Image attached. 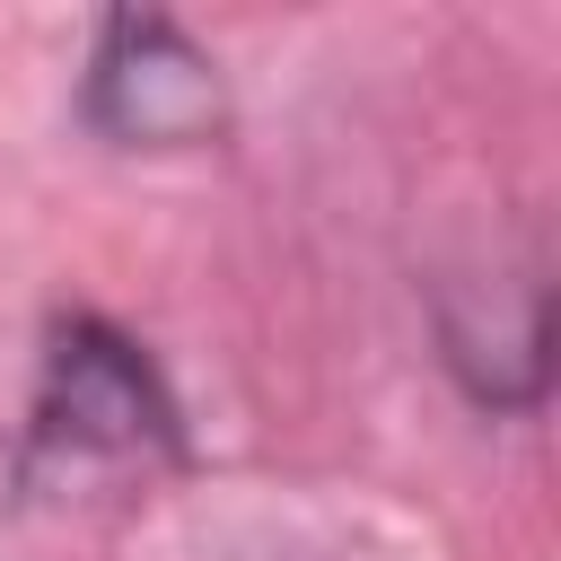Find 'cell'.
I'll use <instances>...</instances> for the list:
<instances>
[{
	"label": "cell",
	"instance_id": "obj_1",
	"mask_svg": "<svg viewBox=\"0 0 561 561\" xmlns=\"http://www.w3.org/2000/svg\"><path fill=\"white\" fill-rule=\"evenodd\" d=\"M26 447H35V465H61V473H131V465L149 473L175 456V403L114 324L70 316L44 351Z\"/></svg>",
	"mask_w": 561,
	"mask_h": 561
},
{
	"label": "cell",
	"instance_id": "obj_2",
	"mask_svg": "<svg viewBox=\"0 0 561 561\" xmlns=\"http://www.w3.org/2000/svg\"><path fill=\"white\" fill-rule=\"evenodd\" d=\"M219 70L167 18H105L88 53V123L123 149H184L219 131Z\"/></svg>",
	"mask_w": 561,
	"mask_h": 561
}]
</instances>
